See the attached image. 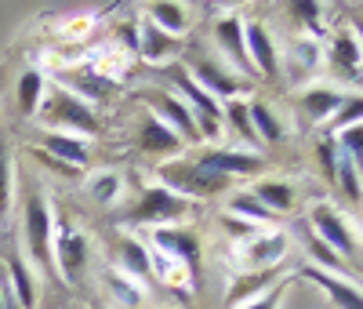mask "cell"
<instances>
[{"mask_svg":"<svg viewBox=\"0 0 363 309\" xmlns=\"http://www.w3.org/2000/svg\"><path fill=\"white\" fill-rule=\"evenodd\" d=\"M164 178L174 185V193H193V197H211V193H222L229 178L218 171H207L200 164H174L164 171Z\"/></svg>","mask_w":363,"mask_h":309,"instance_id":"obj_1","label":"cell"},{"mask_svg":"<svg viewBox=\"0 0 363 309\" xmlns=\"http://www.w3.org/2000/svg\"><path fill=\"white\" fill-rule=\"evenodd\" d=\"M44 116H48L51 124H69V128H77V131H91V135L99 131L95 113L87 109L84 99L69 95V91H55L51 102H48V109H44Z\"/></svg>","mask_w":363,"mask_h":309,"instance_id":"obj_2","label":"cell"},{"mask_svg":"<svg viewBox=\"0 0 363 309\" xmlns=\"http://www.w3.org/2000/svg\"><path fill=\"white\" fill-rule=\"evenodd\" d=\"M182 211H186V200H182L178 193L164 190V185H153V190L142 193L138 207L131 211V222H138V226H145V222H167V219H174V215H182Z\"/></svg>","mask_w":363,"mask_h":309,"instance_id":"obj_3","label":"cell"},{"mask_svg":"<svg viewBox=\"0 0 363 309\" xmlns=\"http://www.w3.org/2000/svg\"><path fill=\"white\" fill-rule=\"evenodd\" d=\"M48 233H51V219L40 197H33L26 204V237H29V255L40 269H51V251H48Z\"/></svg>","mask_w":363,"mask_h":309,"instance_id":"obj_4","label":"cell"},{"mask_svg":"<svg viewBox=\"0 0 363 309\" xmlns=\"http://www.w3.org/2000/svg\"><path fill=\"white\" fill-rule=\"evenodd\" d=\"M313 226L320 229L323 244L330 240V244H335L338 251L345 255L342 262H356V240H352V233L342 226V219H338L335 211H330V207H316V211H313Z\"/></svg>","mask_w":363,"mask_h":309,"instance_id":"obj_5","label":"cell"},{"mask_svg":"<svg viewBox=\"0 0 363 309\" xmlns=\"http://www.w3.org/2000/svg\"><path fill=\"white\" fill-rule=\"evenodd\" d=\"M58 266H62V273L69 276V281H80V273L87 266V244L69 226L58 229Z\"/></svg>","mask_w":363,"mask_h":309,"instance_id":"obj_6","label":"cell"},{"mask_svg":"<svg viewBox=\"0 0 363 309\" xmlns=\"http://www.w3.org/2000/svg\"><path fill=\"white\" fill-rule=\"evenodd\" d=\"M200 168H207V171H218V175H251L262 161L258 157H251V153H207V157H200L196 161Z\"/></svg>","mask_w":363,"mask_h":309,"instance_id":"obj_7","label":"cell"},{"mask_svg":"<svg viewBox=\"0 0 363 309\" xmlns=\"http://www.w3.org/2000/svg\"><path fill=\"white\" fill-rule=\"evenodd\" d=\"M244 48H247V62H255L265 77H277V51H272V40H269V33H265L258 22L247 29Z\"/></svg>","mask_w":363,"mask_h":309,"instance_id":"obj_8","label":"cell"},{"mask_svg":"<svg viewBox=\"0 0 363 309\" xmlns=\"http://www.w3.org/2000/svg\"><path fill=\"white\" fill-rule=\"evenodd\" d=\"M142 51H145L149 62H164L178 51V37H167L153 22H142Z\"/></svg>","mask_w":363,"mask_h":309,"instance_id":"obj_9","label":"cell"},{"mask_svg":"<svg viewBox=\"0 0 363 309\" xmlns=\"http://www.w3.org/2000/svg\"><path fill=\"white\" fill-rule=\"evenodd\" d=\"M218 40H222L225 51L236 58V66L247 73L251 62H247V48H244V29H240V18H222V22H218Z\"/></svg>","mask_w":363,"mask_h":309,"instance_id":"obj_10","label":"cell"},{"mask_svg":"<svg viewBox=\"0 0 363 309\" xmlns=\"http://www.w3.org/2000/svg\"><path fill=\"white\" fill-rule=\"evenodd\" d=\"M306 276H309V281H316L320 288H327V291H330V298H335L342 309H359V291H356V288H349V284H342L338 276L320 273V269H306Z\"/></svg>","mask_w":363,"mask_h":309,"instance_id":"obj_11","label":"cell"},{"mask_svg":"<svg viewBox=\"0 0 363 309\" xmlns=\"http://www.w3.org/2000/svg\"><path fill=\"white\" fill-rule=\"evenodd\" d=\"M157 244H160V247H167L171 255L186 259V262L196 269V251H200V247H196V237H193V233H182V229H160V233H157Z\"/></svg>","mask_w":363,"mask_h":309,"instance_id":"obj_12","label":"cell"},{"mask_svg":"<svg viewBox=\"0 0 363 309\" xmlns=\"http://www.w3.org/2000/svg\"><path fill=\"white\" fill-rule=\"evenodd\" d=\"M157 109L164 120H171V128H178L186 139H196V124H193V113L186 109V102H178V99H157Z\"/></svg>","mask_w":363,"mask_h":309,"instance_id":"obj_13","label":"cell"},{"mask_svg":"<svg viewBox=\"0 0 363 309\" xmlns=\"http://www.w3.org/2000/svg\"><path fill=\"white\" fill-rule=\"evenodd\" d=\"M196 77H200L211 91H215V95H236V87H240L225 70L215 66V62H196ZM211 91H207V95H211Z\"/></svg>","mask_w":363,"mask_h":309,"instance_id":"obj_14","label":"cell"},{"mask_svg":"<svg viewBox=\"0 0 363 309\" xmlns=\"http://www.w3.org/2000/svg\"><path fill=\"white\" fill-rule=\"evenodd\" d=\"M255 200L269 211H287L291 207V200H294V193H291V185H284V182H262L258 190H255Z\"/></svg>","mask_w":363,"mask_h":309,"instance_id":"obj_15","label":"cell"},{"mask_svg":"<svg viewBox=\"0 0 363 309\" xmlns=\"http://www.w3.org/2000/svg\"><path fill=\"white\" fill-rule=\"evenodd\" d=\"M174 84H178L182 91H186V95H189L193 102H196V113H203V116H215V120H218V102H215V95H207L203 87H196L189 73L174 70Z\"/></svg>","mask_w":363,"mask_h":309,"instance_id":"obj_16","label":"cell"},{"mask_svg":"<svg viewBox=\"0 0 363 309\" xmlns=\"http://www.w3.org/2000/svg\"><path fill=\"white\" fill-rule=\"evenodd\" d=\"M8 266H11V281H15L18 302H22L26 309H33V302H37V291H33V276H29L26 262H22L18 255H11V259H8Z\"/></svg>","mask_w":363,"mask_h":309,"instance_id":"obj_17","label":"cell"},{"mask_svg":"<svg viewBox=\"0 0 363 309\" xmlns=\"http://www.w3.org/2000/svg\"><path fill=\"white\" fill-rule=\"evenodd\" d=\"M142 146H145V149H178V139H174V131L167 128V124L145 120V128H142Z\"/></svg>","mask_w":363,"mask_h":309,"instance_id":"obj_18","label":"cell"},{"mask_svg":"<svg viewBox=\"0 0 363 309\" xmlns=\"http://www.w3.org/2000/svg\"><path fill=\"white\" fill-rule=\"evenodd\" d=\"M149 15L160 22V29L167 37H174V33L186 29V11H182L178 4H149Z\"/></svg>","mask_w":363,"mask_h":309,"instance_id":"obj_19","label":"cell"},{"mask_svg":"<svg viewBox=\"0 0 363 309\" xmlns=\"http://www.w3.org/2000/svg\"><path fill=\"white\" fill-rule=\"evenodd\" d=\"M247 120H251V128H258V131H262L258 139H265V142H277V139H280V124L272 120L269 106L251 102V106H247Z\"/></svg>","mask_w":363,"mask_h":309,"instance_id":"obj_20","label":"cell"},{"mask_svg":"<svg viewBox=\"0 0 363 309\" xmlns=\"http://www.w3.org/2000/svg\"><path fill=\"white\" fill-rule=\"evenodd\" d=\"M40 87H44L40 73L29 70V73L22 77V84H18V106H22L26 116H29V113H37V106H40Z\"/></svg>","mask_w":363,"mask_h":309,"instance_id":"obj_21","label":"cell"},{"mask_svg":"<svg viewBox=\"0 0 363 309\" xmlns=\"http://www.w3.org/2000/svg\"><path fill=\"white\" fill-rule=\"evenodd\" d=\"M48 149L55 153L58 161H69V164H84L87 161V149L80 142L66 139V135H48Z\"/></svg>","mask_w":363,"mask_h":309,"instance_id":"obj_22","label":"cell"},{"mask_svg":"<svg viewBox=\"0 0 363 309\" xmlns=\"http://www.w3.org/2000/svg\"><path fill=\"white\" fill-rule=\"evenodd\" d=\"M69 84L80 91L84 99H91V102H99V99L109 95V80H102V77H95V73H73Z\"/></svg>","mask_w":363,"mask_h":309,"instance_id":"obj_23","label":"cell"},{"mask_svg":"<svg viewBox=\"0 0 363 309\" xmlns=\"http://www.w3.org/2000/svg\"><path fill=\"white\" fill-rule=\"evenodd\" d=\"M338 106H342V99L335 95V91H309V95H306V109H309V116H313V120L330 116Z\"/></svg>","mask_w":363,"mask_h":309,"instance_id":"obj_24","label":"cell"},{"mask_svg":"<svg viewBox=\"0 0 363 309\" xmlns=\"http://www.w3.org/2000/svg\"><path fill=\"white\" fill-rule=\"evenodd\" d=\"M280 255H284V237H269L265 244H255V247H251L247 259H251V266H262V269H265L269 262H277Z\"/></svg>","mask_w":363,"mask_h":309,"instance_id":"obj_25","label":"cell"},{"mask_svg":"<svg viewBox=\"0 0 363 309\" xmlns=\"http://www.w3.org/2000/svg\"><path fill=\"white\" fill-rule=\"evenodd\" d=\"M124 262L131 266V273L138 276H149V255H145V247L135 244V240H124Z\"/></svg>","mask_w":363,"mask_h":309,"instance_id":"obj_26","label":"cell"},{"mask_svg":"<svg viewBox=\"0 0 363 309\" xmlns=\"http://www.w3.org/2000/svg\"><path fill=\"white\" fill-rule=\"evenodd\" d=\"M269 284V273L262 269V273H255V276H244V284H236L233 291H229V305H236L240 298H247V295H255L258 288H265Z\"/></svg>","mask_w":363,"mask_h":309,"instance_id":"obj_27","label":"cell"},{"mask_svg":"<svg viewBox=\"0 0 363 309\" xmlns=\"http://www.w3.org/2000/svg\"><path fill=\"white\" fill-rule=\"evenodd\" d=\"M335 55H338V62H342L345 70H352V73H356V66H359V48H356V40H352V37H338Z\"/></svg>","mask_w":363,"mask_h":309,"instance_id":"obj_28","label":"cell"},{"mask_svg":"<svg viewBox=\"0 0 363 309\" xmlns=\"http://www.w3.org/2000/svg\"><path fill=\"white\" fill-rule=\"evenodd\" d=\"M229 120L236 124V131L244 135V139L258 142V135H255V128H251V120H247V106H244V102H233V106H229Z\"/></svg>","mask_w":363,"mask_h":309,"instance_id":"obj_29","label":"cell"},{"mask_svg":"<svg viewBox=\"0 0 363 309\" xmlns=\"http://www.w3.org/2000/svg\"><path fill=\"white\" fill-rule=\"evenodd\" d=\"M342 185H345V197L352 204H359V178H356V164L352 161H342Z\"/></svg>","mask_w":363,"mask_h":309,"instance_id":"obj_30","label":"cell"},{"mask_svg":"<svg viewBox=\"0 0 363 309\" xmlns=\"http://www.w3.org/2000/svg\"><path fill=\"white\" fill-rule=\"evenodd\" d=\"M233 211H240V215H251V219H258V222H269V211H265L255 197H240V200H233Z\"/></svg>","mask_w":363,"mask_h":309,"instance_id":"obj_31","label":"cell"},{"mask_svg":"<svg viewBox=\"0 0 363 309\" xmlns=\"http://www.w3.org/2000/svg\"><path fill=\"white\" fill-rule=\"evenodd\" d=\"M309 247H313V255H316L320 262H327V266H335V269H342V266H345V262H342V259H338L335 251H330V247H327L323 240H316V237H313V240H309Z\"/></svg>","mask_w":363,"mask_h":309,"instance_id":"obj_32","label":"cell"},{"mask_svg":"<svg viewBox=\"0 0 363 309\" xmlns=\"http://www.w3.org/2000/svg\"><path fill=\"white\" fill-rule=\"evenodd\" d=\"M8 211V161H4V149H0V215Z\"/></svg>","mask_w":363,"mask_h":309,"instance_id":"obj_33","label":"cell"},{"mask_svg":"<svg viewBox=\"0 0 363 309\" xmlns=\"http://www.w3.org/2000/svg\"><path fill=\"white\" fill-rule=\"evenodd\" d=\"M342 142H345V149H352V164H356V161H359V153H363L359 128H352V131H342Z\"/></svg>","mask_w":363,"mask_h":309,"instance_id":"obj_34","label":"cell"},{"mask_svg":"<svg viewBox=\"0 0 363 309\" xmlns=\"http://www.w3.org/2000/svg\"><path fill=\"white\" fill-rule=\"evenodd\" d=\"M113 193H116V178H113V175H106V178L95 185V197H99V200H109Z\"/></svg>","mask_w":363,"mask_h":309,"instance_id":"obj_35","label":"cell"},{"mask_svg":"<svg viewBox=\"0 0 363 309\" xmlns=\"http://www.w3.org/2000/svg\"><path fill=\"white\" fill-rule=\"evenodd\" d=\"M294 15H301L306 22H316L320 8H316V4H309V0H298V4H294Z\"/></svg>","mask_w":363,"mask_h":309,"instance_id":"obj_36","label":"cell"},{"mask_svg":"<svg viewBox=\"0 0 363 309\" xmlns=\"http://www.w3.org/2000/svg\"><path fill=\"white\" fill-rule=\"evenodd\" d=\"M349 120H352V124L359 120V99H352V102H349V109L342 113V120H338V124H342V128H345V124H349Z\"/></svg>","mask_w":363,"mask_h":309,"instance_id":"obj_37","label":"cell"},{"mask_svg":"<svg viewBox=\"0 0 363 309\" xmlns=\"http://www.w3.org/2000/svg\"><path fill=\"white\" fill-rule=\"evenodd\" d=\"M277 295H280V291H269L265 298H258V302H251L247 309H272V305H277Z\"/></svg>","mask_w":363,"mask_h":309,"instance_id":"obj_38","label":"cell"},{"mask_svg":"<svg viewBox=\"0 0 363 309\" xmlns=\"http://www.w3.org/2000/svg\"><path fill=\"white\" fill-rule=\"evenodd\" d=\"M225 229H229V233H251V226H247V222H240V219H233V215L225 219Z\"/></svg>","mask_w":363,"mask_h":309,"instance_id":"obj_39","label":"cell"}]
</instances>
